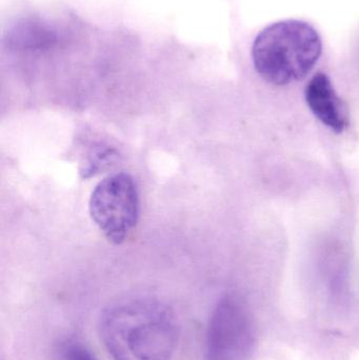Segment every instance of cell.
<instances>
[{
  "instance_id": "6da1fadb",
  "label": "cell",
  "mask_w": 359,
  "mask_h": 360,
  "mask_svg": "<svg viewBox=\"0 0 359 360\" xmlns=\"http://www.w3.org/2000/svg\"><path fill=\"white\" fill-rule=\"evenodd\" d=\"M179 330L168 304L143 296L112 304L99 323L101 340L113 360H172Z\"/></svg>"
},
{
  "instance_id": "3957f363",
  "label": "cell",
  "mask_w": 359,
  "mask_h": 360,
  "mask_svg": "<svg viewBox=\"0 0 359 360\" xmlns=\"http://www.w3.org/2000/svg\"><path fill=\"white\" fill-rule=\"evenodd\" d=\"M91 218L107 240L120 245L136 226L139 195L136 182L128 173L101 180L91 194Z\"/></svg>"
},
{
  "instance_id": "5b68a950",
  "label": "cell",
  "mask_w": 359,
  "mask_h": 360,
  "mask_svg": "<svg viewBox=\"0 0 359 360\" xmlns=\"http://www.w3.org/2000/svg\"><path fill=\"white\" fill-rule=\"evenodd\" d=\"M305 96L308 107L325 126L337 133L348 128L347 107L326 74L318 73L311 78L306 86Z\"/></svg>"
},
{
  "instance_id": "8992f818",
  "label": "cell",
  "mask_w": 359,
  "mask_h": 360,
  "mask_svg": "<svg viewBox=\"0 0 359 360\" xmlns=\"http://www.w3.org/2000/svg\"><path fill=\"white\" fill-rule=\"evenodd\" d=\"M60 360H99L94 352L77 340H65L59 347Z\"/></svg>"
},
{
  "instance_id": "7a4b0ae2",
  "label": "cell",
  "mask_w": 359,
  "mask_h": 360,
  "mask_svg": "<svg viewBox=\"0 0 359 360\" xmlns=\"http://www.w3.org/2000/svg\"><path fill=\"white\" fill-rule=\"evenodd\" d=\"M320 34L310 23L287 19L272 23L255 38L252 60L261 78L287 86L305 78L322 55Z\"/></svg>"
},
{
  "instance_id": "277c9868",
  "label": "cell",
  "mask_w": 359,
  "mask_h": 360,
  "mask_svg": "<svg viewBox=\"0 0 359 360\" xmlns=\"http://www.w3.org/2000/svg\"><path fill=\"white\" fill-rule=\"evenodd\" d=\"M256 342L254 323L238 298L219 300L209 321L206 335V360H248Z\"/></svg>"
}]
</instances>
